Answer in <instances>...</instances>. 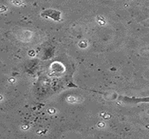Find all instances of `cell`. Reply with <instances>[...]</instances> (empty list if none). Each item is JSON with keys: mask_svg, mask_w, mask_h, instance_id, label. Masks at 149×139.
Instances as JSON below:
<instances>
[{"mask_svg": "<svg viewBox=\"0 0 149 139\" xmlns=\"http://www.w3.org/2000/svg\"><path fill=\"white\" fill-rule=\"evenodd\" d=\"M120 101L126 104H138V103H149V97H120L118 98Z\"/></svg>", "mask_w": 149, "mask_h": 139, "instance_id": "1", "label": "cell"}]
</instances>
